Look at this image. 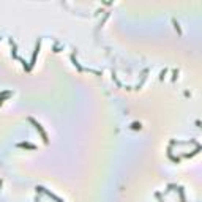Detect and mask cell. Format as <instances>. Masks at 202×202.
<instances>
[{"label": "cell", "mask_w": 202, "mask_h": 202, "mask_svg": "<svg viewBox=\"0 0 202 202\" xmlns=\"http://www.w3.org/2000/svg\"><path fill=\"white\" fill-rule=\"evenodd\" d=\"M32 122H33V120H32ZM33 123H35V126H37V130H38V131L41 133V134H43V139H44V142H47V138H46V134H44V131L41 130V125H38L37 122H33Z\"/></svg>", "instance_id": "obj_1"}]
</instances>
